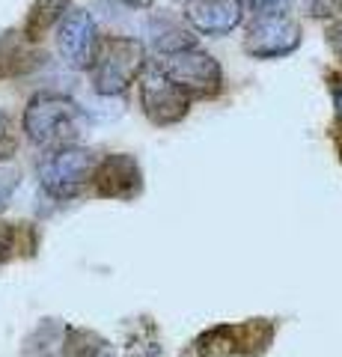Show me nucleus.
I'll use <instances>...</instances> for the list:
<instances>
[{
    "label": "nucleus",
    "mask_w": 342,
    "mask_h": 357,
    "mask_svg": "<svg viewBox=\"0 0 342 357\" xmlns=\"http://www.w3.org/2000/svg\"><path fill=\"white\" fill-rule=\"evenodd\" d=\"M18 236H21V223L0 220V265H6L13 259V253L18 250Z\"/></svg>",
    "instance_id": "18"
},
{
    "label": "nucleus",
    "mask_w": 342,
    "mask_h": 357,
    "mask_svg": "<svg viewBox=\"0 0 342 357\" xmlns=\"http://www.w3.org/2000/svg\"><path fill=\"white\" fill-rule=\"evenodd\" d=\"M274 321L247 319L241 325H215L196 333L182 357H259L271 349Z\"/></svg>",
    "instance_id": "4"
},
{
    "label": "nucleus",
    "mask_w": 342,
    "mask_h": 357,
    "mask_svg": "<svg viewBox=\"0 0 342 357\" xmlns=\"http://www.w3.org/2000/svg\"><path fill=\"white\" fill-rule=\"evenodd\" d=\"M304 42V27L295 15L283 13V9H259L247 24L244 36V51L256 60H277L289 57L301 48Z\"/></svg>",
    "instance_id": "6"
},
{
    "label": "nucleus",
    "mask_w": 342,
    "mask_h": 357,
    "mask_svg": "<svg viewBox=\"0 0 342 357\" xmlns=\"http://www.w3.org/2000/svg\"><path fill=\"white\" fill-rule=\"evenodd\" d=\"M90 191L102 199H123L131 203L143 194V167L134 155L128 152H110L104 158H98Z\"/></svg>",
    "instance_id": "8"
},
{
    "label": "nucleus",
    "mask_w": 342,
    "mask_h": 357,
    "mask_svg": "<svg viewBox=\"0 0 342 357\" xmlns=\"http://www.w3.org/2000/svg\"><path fill=\"white\" fill-rule=\"evenodd\" d=\"M336 152H339V164H342V140H339V146H336Z\"/></svg>",
    "instance_id": "25"
},
{
    "label": "nucleus",
    "mask_w": 342,
    "mask_h": 357,
    "mask_svg": "<svg viewBox=\"0 0 342 357\" xmlns=\"http://www.w3.org/2000/svg\"><path fill=\"white\" fill-rule=\"evenodd\" d=\"M325 39L330 45V51H334V57L342 63V18H334L325 30Z\"/></svg>",
    "instance_id": "21"
},
{
    "label": "nucleus",
    "mask_w": 342,
    "mask_h": 357,
    "mask_svg": "<svg viewBox=\"0 0 342 357\" xmlns=\"http://www.w3.org/2000/svg\"><path fill=\"white\" fill-rule=\"evenodd\" d=\"M146 45L134 36H102L90 63V81L98 96H123L137 84L146 66Z\"/></svg>",
    "instance_id": "2"
},
{
    "label": "nucleus",
    "mask_w": 342,
    "mask_h": 357,
    "mask_svg": "<svg viewBox=\"0 0 342 357\" xmlns=\"http://www.w3.org/2000/svg\"><path fill=\"white\" fill-rule=\"evenodd\" d=\"M98 39V24L86 9H69L57 21V51L72 69H90Z\"/></svg>",
    "instance_id": "9"
},
{
    "label": "nucleus",
    "mask_w": 342,
    "mask_h": 357,
    "mask_svg": "<svg viewBox=\"0 0 342 357\" xmlns=\"http://www.w3.org/2000/svg\"><path fill=\"white\" fill-rule=\"evenodd\" d=\"M42 63H45V51L24 30L0 33V81H15V77L33 75Z\"/></svg>",
    "instance_id": "11"
},
{
    "label": "nucleus",
    "mask_w": 342,
    "mask_h": 357,
    "mask_svg": "<svg viewBox=\"0 0 342 357\" xmlns=\"http://www.w3.org/2000/svg\"><path fill=\"white\" fill-rule=\"evenodd\" d=\"M84 114L78 102H72L63 93H36L24 107L21 116V128L24 137L36 149H54L75 143V137L81 134Z\"/></svg>",
    "instance_id": "1"
},
{
    "label": "nucleus",
    "mask_w": 342,
    "mask_h": 357,
    "mask_svg": "<svg viewBox=\"0 0 342 357\" xmlns=\"http://www.w3.org/2000/svg\"><path fill=\"white\" fill-rule=\"evenodd\" d=\"M274 3H277V0H244V6H253V13H259V9H268Z\"/></svg>",
    "instance_id": "23"
},
{
    "label": "nucleus",
    "mask_w": 342,
    "mask_h": 357,
    "mask_svg": "<svg viewBox=\"0 0 342 357\" xmlns=\"http://www.w3.org/2000/svg\"><path fill=\"white\" fill-rule=\"evenodd\" d=\"M114 357H164V349H161V340L155 337V331L140 328L119 351L114 349Z\"/></svg>",
    "instance_id": "15"
},
{
    "label": "nucleus",
    "mask_w": 342,
    "mask_h": 357,
    "mask_svg": "<svg viewBox=\"0 0 342 357\" xmlns=\"http://www.w3.org/2000/svg\"><path fill=\"white\" fill-rule=\"evenodd\" d=\"M185 21L200 36H226L244 21V0H185Z\"/></svg>",
    "instance_id": "10"
},
{
    "label": "nucleus",
    "mask_w": 342,
    "mask_h": 357,
    "mask_svg": "<svg viewBox=\"0 0 342 357\" xmlns=\"http://www.w3.org/2000/svg\"><path fill=\"white\" fill-rule=\"evenodd\" d=\"M65 357H114V345L93 331L69 328V333H65Z\"/></svg>",
    "instance_id": "14"
},
{
    "label": "nucleus",
    "mask_w": 342,
    "mask_h": 357,
    "mask_svg": "<svg viewBox=\"0 0 342 357\" xmlns=\"http://www.w3.org/2000/svg\"><path fill=\"white\" fill-rule=\"evenodd\" d=\"M72 3H75V0H33L30 13H27V21H24V33L33 42H39L48 30L57 27V21L69 13Z\"/></svg>",
    "instance_id": "13"
},
{
    "label": "nucleus",
    "mask_w": 342,
    "mask_h": 357,
    "mask_svg": "<svg viewBox=\"0 0 342 357\" xmlns=\"http://www.w3.org/2000/svg\"><path fill=\"white\" fill-rule=\"evenodd\" d=\"M15 152V137H13V119L6 110H0V161L13 158Z\"/></svg>",
    "instance_id": "20"
},
{
    "label": "nucleus",
    "mask_w": 342,
    "mask_h": 357,
    "mask_svg": "<svg viewBox=\"0 0 342 357\" xmlns=\"http://www.w3.org/2000/svg\"><path fill=\"white\" fill-rule=\"evenodd\" d=\"M21 185V167L13 158H3L0 161V211L9 206V199L18 191Z\"/></svg>",
    "instance_id": "17"
},
{
    "label": "nucleus",
    "mask_w": 342,
    "mask_h": 357,
    "mask_svg": "<svg viewBox=\"0 0 342 357\" xmlns=\"http://www.w3.org/2000/svg\"><path fill=\"white\" fill-rule=\"evenodd\" d=\"M65 333L69 328L60 319H42L24 340L21 357H65Z\"/></svg>",
    "instance_id": "12"
},
{
    "label": "nucleus",
    "mask_w": 342,
    "mask_h": 357,
    "mask_svg": "<svg viewBox=\"0 0 342 357\" xmlns=\"http://www.w3.org/2000/svg\"><path fill=\"white\" fill-rule=\"evenodd\" d=\"M304 13L310 18H342V0H306L304 3Z\"/></svg>",
    "instance_id": "19"
},
{
    "label": "nucleus",
    "mask_w": 342,
    "mask_h": 357,
    "mask_svg": "<svg viewBox=\"0 0 342 357\" xmlns=\"http://www.w3.org/2000/svg\"><path fill=\"white\" fill-rule=\"evenodd\" d=\"M98 164V155L90 146H78V143H65V146L45 149L42 161L36 167L39 185L51 199H75L90 188L93 170Z\"/></svg>",
    "instance_id": "3"
},
{
    "label": "nucleus",
    "mask_w": 342,
    "mask_h": 357,
    "mask_svg": "<svg viewBox=\"0 0 342 357\" xmlns=\"http://www.w3.org/2000/svg\"><path fill=\"white\" fill-rule=\"evenodd\" d=\"M155 66L191 98H217L224 93V69H220V63L208 51L196 48V45L182 51L158 54Z\"/></svg>",
    "instance_id": "5"
},
{
    "label": "nucleus",
    "mask_w": 342,
    "mask_h": 357,
    "mask_svg": "<svg viewBox=\"0 0 342 357\" xmlns=\"http://www.w3.org/2000/svg\"><path fill=\"white\" fill-rule=\"evenodd\" d=\"M191 45H196V36L191 30L173 24V21H164V24L155 30V48H158V54L182 51V48H191Z\"/></svg>",
    "instance_id": "16"
},
{
    "label": "nucleus",
    "mask_w": 342,
    "mask_h": 357,
    "mask_svg": "<svg viewBox=\"0 0 342 357\" xmlns=\"http://www.w3.org/2000/svg\"><path fill=\"white\" fill-rule=\"evenodd\" d=\"M137 98H140V110L146 114V119L158 128H170L191 114V102L194 98L182 93L167 75H164L155 60L143 66V72L137 75Z\"/></svg>",
    "instance_id": "7"
},
{
    "label": "nucleus",
    "mask_w": 342,
    "mask_h": 357,
    "mask_svg": "<svg viewBox=\"0 0 342 357\" xmlns=\"http://www.w3.org/2000/svg\"><path fill=\"white\" fill-rule=\"evenodd\" d=\"M330 93H334V110H336V119L342 122V77H334V84H330Z\"/></svg>",
    "instance_id": "22"
},
{
    "label": "nucleus",
    "mask_w": 342,
    "mask_h": 357,
    "mask_svg": "<svg viewBox=\"0 0 342 357\" xmlns=\"http://www.w3.org/2000/svg\"><path fill=\"white\" fill-rule=\"evenodd\" d=\"M125 6H131V9H149L155 0H123Z\"/></svg>",
    "instance_id": "24"
}]
</instances>
